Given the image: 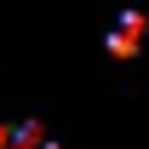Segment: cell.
<instances>
[{
  "instance_id": "cell-1",
  "label": "cell",
  "mask_w": 149,
  "mask_h": 149,
  "mask_svg": "<svg viewBox=\"0 0 149 149\" xmlns=\"http://www.w3.org/2000/svg\"><path fill=\"white\" fill-rule=\"evenodd\" d=\"M143 35H149L143 12H120V23L109 29V57H138L143 52Z\"/></svg>"
}]
</instances>
